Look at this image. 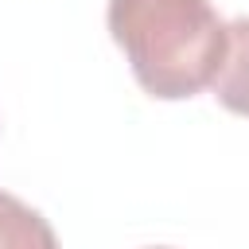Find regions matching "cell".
<instances>
[{
    "instance_id": "6da1fadb",
    "label": "cell",
    "mask_w": 249,
    "mask_h": 249,
    "mask_svg": "<svg viewBox=\"0 0 249 249\" xmlns=\"http://www.w3.org/2000/svg\"><path fill=\"white\" fill-rule=\"evenodd\" d=\"M105 23L140 89L160 101L202 93L226 54V23L210 0H109Z\"/></svg>"
},
{
    "instance_id": "7a4b0ae2",
    "label": "cell",
    "mask_w": 249,
    "mask_h": 249,
    "mask_svg": "<svg viewBox=\"0 0 249 249\" xmlns=\"http://www.w3.org/2000/svg\"><path fill=\"white\" fill-rule=\"evenodd\" d=\"M210 86L222 109L249 117V16L226 23V54Z\"/></svg>"
},
{
    "instance_id": "3957f363",
    "label": "cell",
    "mask_w": 249,
    "mask_h": 249,
    "mask_svg": "<svg viewBox=\"0 0 249 249\" xmlns=\"http://www.w3.org/2000/svg\"><path fill=\"white\" fill-rule=\"evenodd\" d=\"M0 249H58V237L35 206L0 191Z\"/></svg>"
},
{
    "instance_id": "277c9868",
    "label": "cell",
    "mask_w": 249,
    "mask_h": 249,
    "mask_svg": "<svg viewBox=\"0 0 249 249\" xmlns=\"http://www.w3.org/2000/svg\"><path fill=\"white\" fill-rule=\"evenodd\" d=\"M156 249H167V245H156Z\"/></svg>"
}]
</instances>
